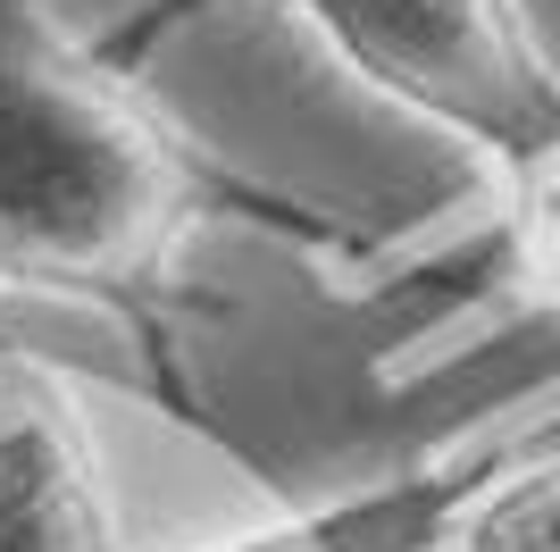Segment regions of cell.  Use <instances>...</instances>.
<instances>
[{
    "label": "cell",
    "instance_id": "obj_6",
    "mask_svg": "<svg viewBox=\"0 0 560 552\" xmlns=\"http://www.w3.org/2000/svg\"><path fill=\"white\" fill-rule=\"evenodd\" d=\"M502 234H511L518 301L560 326V151H544L518 184H502Z\"/></svg>",
    "mask_w": 560,
    "mask_h": 552
},
{
    "label": "cell",
    "instance_id": "obj_1",
    "mask_svg": "<svg viewBox=\"0 0 560 552\" xmlns=\"http://www.w3.org/2000/svg\"><path fill=\"white\" fill-rule=\"evenodd\" d=\"M210 234H268L318 268L385 260V227L343 202L201 151L50 0H0V335H18L25 310L101 319L135 344L167 418L234 444L185 360V260Z\"/></svg>",
    "mask_w": 560,
    "mask_h": 552
},
{
    "label": "cell",
    "instance_id": "obj_4",
    "mask_svg": "<svg viewBox=\"0 0 560 552\" xmlns=\"http://www.w3.org/2000/svg\"><path fill=\"white\" fill-rule=\"evenodd\" d=\"M0 552H126L68 368L0 335Z\"/></svg>",
    "mask_w": 560,
    "mask_h": 552
},
{
    "label": "cell",
    "instance_id": "obj_2",
    "mask_svg": "<svg viewBox=\"0 0 560 552\" xmlns=\"http://www.w3.org/2000/svg\"><path fill=\"white\" fill-rule=\"evenodd\" d=\"M226 9L310 25L351 84H369L427 135L468 151L493 193L518 184L544 151H560V59L544 50L527 0H135L93 43L101 59L142 76L167 43H185L192 25Z\"/></svg>",
    "mask_w": 560,
    "mask_h": 552
},
{
    "label": "cell",
    "instance_id": "obj_5",
    "mask_svg": "<svg viewBox=\"0 0 560 552\" xmlns=\"http://www.w3.org/2000/svg\"><path fill=\"white\" fill-rule=\"evenodd\" d=\"M444 552H560V444L536 436L493 460L452 510Z\"/></svg>",
    "mask_w": 560,
    "mask_h": 552
},
{
    "label": "cell",
    "instance_id": "obj_3",
    "mask_svg": "<svg viewBox=\"0 0 560 552\" xmlns=\"http://www.w3.org/2000/svg\"><path fill=\"white\" fill-rule=\"evenodd\" d=\"M552 427H560V377H544L536 402H502L486 427H468L444 452L385 469V478H360L343 494H318V503H284L268 519H243V528L185 552H444V528L468 503V485L493 460H511L518 444L552 436Z\"/></svg>",
    "mask_w": 560,
    "mask_h": 552
}]
</instances>
